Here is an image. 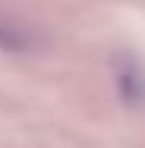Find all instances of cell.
Returning <instances> with one entry per match:
<instances>
[{
  "label": "cell",
  "instance_id": "7a4b0ae2",
  "mask_svg": "<svg viewBox=\"0 0 145 148\" xmlns=\"http://www.w3.org/2000/svg\"><path fill=\"white\" fill-rule=\"evenodd\" d=\"M0 47H6V51H22V47H25V38L16 29H10V25L0 22Z\"/></svg>",
  "mask_w": 145,
  "mask_h": 148
},
{
  "label": "cell",
  "instance_id": "6da1fadb",
  "mask_svg": "<svg viewBox=\"0 0 145 148\" xmlns=\"http://www.w3.org/2000/svg\"><path fill=\"white\" fill-rule=\"evenodd\" d=\"M117 88H120V98L126 104H133V107L145 101V73L133 60H126V63L117 66Z\"/></svg>",
  "mask_w": 145,
  "mask_h": 148
}]
</instances>
